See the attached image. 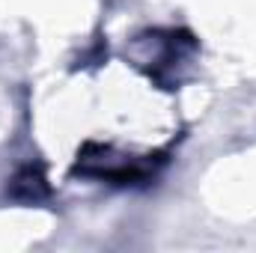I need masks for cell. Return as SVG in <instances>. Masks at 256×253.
I'll return each instance as SVG.
<instances>
[{"instance_id": "obj_1", "label": "cell", "mask_w": 256, "mask_h": 253, "mask_svg": "<svg viewBox=\"0 0 256 253\" xmlns=\"http://www.w3.org/2000/svg\"><path fill=\"white\" fill-rule=\"evenodd\" d=\"M12 196L15 200H24V202L45 200L48 196V179H45V173L39 167H33V164L21 167L15 173V179H12Z\"/></svg>"}]
</instances>
